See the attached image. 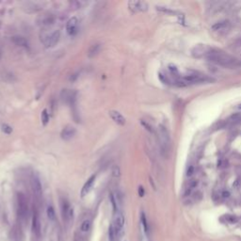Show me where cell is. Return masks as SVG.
Wrapping results in <instances>:
<instances>
[{"label":"cell","instance_id":"1","mask_svg":"<svg viewBox=\"0 0 241 241\" xmlns=\"http://www.w3.org/2000/svg\"><path fill=\"white\" fill-rule=\"evenodd\" d=\"M206 58L216 65L227 67V68H234L238 66L239 64L238 60L235 57L223 51H220V50H216L213 48L210 50V52L206 56Z\"/></svg>","mask_w":241,"mask_h":241},{"label":"cell","instance_id":"13","mask_svg":"<svg viewBox=\"0 0 241 241\" xmlns=\"http://www.w3.org/2000/svg\"><path fill=\"white\" fill-rule=\"evenodd\" d=\"M230 28V23L229 21H221L219 23H216L214 26L212 27V30L217 31V32H226L227 30H229Z\"/></svg>","mask_w":241,"mask_h":241},{"label":"cell","instance_id":"20","mask_svg":"<svg viewBox=\"0 0 241 241\" xmlns=\"http://www.w3.org/2000/svg\"><path fill=\"white\" fill-rule=\"evenodd\" d=\"M41 117H42V122H43V124L44 126L47 125V123L49 122V115H48L46 109H43V110Z\"/></svg>","mask_w":241,"mask_h":241},{"label":"cell","instance_id":"5","mask_svg":"<svg viewBox=\"0 0 241 241\" xmlns=\"http://www.w3.org/2000/svg\"><path fill=\"white\" fill-rule=\"evenodd\" d=\"M60 210L62 220L65 224H70L73 218V209L66 199L60 200Z\"/></svg>","mask_w":241,"mask_h":241},{"label":"cell","instance_id":"9","mask_svg":"<svg viewBox=\"0 0 241 241\" xmlns=\"http://www.w3.org/2000/svg\"><path fill=\"white\" fill-rule=\"evenodd\" d=\"M78 28V19L77 17H72L68 20L66 24V30L69 35H74L77 32Z\"/></svg>","mask_w":241,"mask_h":241},{"label":"cell","instance_id":"19","mask_svg":"<svg viewBox=\"0 0 241 241\" xmlns=\"http://www.w3.org/2000/svg\"><path fill=\"white\" fill-rule=\"evenodd\" d=\"M46 214H47V218L49 219L50 221H55L56 220V212L55 209L52 205H48L46 209Z\"/></svg>","mask_w":241,"mask_h":241},{"label":"cell","instance_id":"12","mask_svg":"<svg viewBox=\"0 0 241 241\" xmlns=\"http://www.w3.org/2000/svg\"><path fill=\"white\" fill-rule=\"evenodd\" d=\"M95 179H96V175L93 174L87 180V182L84 184V186L81 189V197H85L87 194H88V192H90L92 188V186L94 184Z\"/></svg>","mask_w":241,"mask_h":241},{"label":"cell","instance_id":"14","mask_svg":"<svg viewBox=\"0 0 241 241\" xmlns=\"http://www.w3.org/2000/svg\"><path fill=\"white\" fill-rule=\"evenodd\" d=\"M75 132H77L75 128L69 125V126H66V127L61 131L60 137L62 139H64V141H69V139L73 137V136L75 135Z\"/></svg>","mask_w":241,"mask_h":241},{"label":"cell","instance_id":"2","mask_svg":"<svg viewBox=\"0 0 241 241\" xmlns=\"http://www.w3.org/2000/svg\"><path fill=\"white\" fill-rule=\"evenodd\" d=\"M92 219L88 218L84 219L80 223V226L77 234H75L74 241H88V238L90 236V233L92 230Z\"/></svg>","mask_w":241,"mask_h":241},{"label":"cell","instance_id":"23","mask_svg":"<svg viewBox=\"0 0 241 241\" xmlns=\"http://www.w3.org/2000/svg\"><path fill=\"white\" fill-rule=\"evenodd\" d=\"M141 124L144 126V127H145L148 131H150V132H152V133H154V129H153V127H152V126H151L149 123L145 122L144 121H141Z\"/></svg>","mask_w":241,"mask_h":241},{"label":"cell","instance_id":"22","mask_svg":"<svg viewBox=\"0 0 241 241\" xmlns=\"http://www.w3.org/2000/svg\"><path fill=\"white\" fill-rule=\"evenodd\" d=\"M112 173H113V176L115 177H119L120 176V168L118 166H114L113 167V170H112Z\"/></svg>","mask_w":241,"mask_h":241},{"label":"cell","instance_id":"21","mask_svg":"<svg viewBox=\"0 0 241 241\" xmlns=\"http://www.w3.org/2000/svg\"><path fill=\"white\" fill-rule=\"evenodd\" d=\"M2 131L6 134H10L12 132V128L8 124H3L2 125Z\"/></svg>","mask_w":241,"mask_h":241},{"label":"cell","instance_id":"3","mask_svg":"<svg viewBox=\"0 0 241 241\" xmlns=\"http://www.w3.org/2000/svg\"><path fill=\"white\" fill-rule=\"evenodd\" d=\"M157 134H158V139L162 152L163 153H168L171 148V137L166 126L160 124L158 126Z\"/></svg>","mask_w":241,"mask_h":241},{"label":"cell","instance_id":"10","mask_svg":"<svg viewBox=\"0 0 241 241\" xmlns=\"http://www.w3.org/2000/svg\"><path fill=\"white\" fill-rule=\"evenodd\" d=\"M128 7L134 12L145 11V10L148 9V5L145 2H142V1H130L128 3Z\"/></svg>","mask_w":241,"mask_h":241},{"label":"cell","instance_id":"6","mask_svg":"<svg viewBox=\"0 0 241 241\" xmlns=\"http://www.w3.org/2000/svg\"><path fill=\"white\" fill-rule=\"evenodd\" d=\"M208 78L205 75L200 74L198 73H188L183 77V82L185 85L186 84H195V83H201V82H205L207 81Z\"/></svg>","mask_w":241,"mask_h":241},{"label":"cell","instance_id":"25","mask_svg":"<svg viewBox=\"0 0 241 241\" xmlns=\"http://www.w3.org/2000/svg\"><path fill=\"white\" fill-rule=\"evenodd\" d=\"M239 108H241V105H240V106H239Z\"/></svg>","mask_w":241,"mask_h":241},{"label":"cell","instance_id":"16","mask_svg":"<svg viewBox=\"0 0 241 241\" xmlns=\"http://www.w3.org/2000/svg\"><path fill=\"white\" fill-rule=\"evenodd\" d=\"M61 96H62L63 100L70 103V104H72L75 100V92L69 91V90H63V92H61Z\"/></svg>","mask_w":241,"mask_h":241},{"label":"cell","instance_id":"24","mask_svg":"<svg viewBox=\"0 0 241 241\" xmlns=\"http://www.w3.org/2000/svg\"><path fill=\"white\" fill-rule=\"evenodd\" d=\"M138 195L141 196V197H143V195H144V189H143L142 186H139V187H138Z\"/></svg>","mask_w":241,"mask_h":241},{"label":"cell","instance_id":"8","mask_svg":"<svg viewBox=\"0 0 241 241\" xmlns=\"http://www.w3.org/2000/svg\"><path fill=\"white\" fill-rule=\"evenodd\" d=\"M31 187L33 190V193L35 194L36 198L40 199L43 196V186L41 184L40 179L36 176H33L31 179Z\"/></svg>","mask_w":241,"mask_h":241},{"label":"cell","instance_id":"17","mask_svg":"<svg viewBox=\"0 0 241 241\" xmlns=\"http://www.w3.org/2000/svg\"><path fill=\"white\" fill-rule=\"evenodd\" d=\"M12 42H13L16 45L22 46L24 48H28V41L24 39L22 36H13L12 37Z\"/></svg>","mask_w":241,"mask_h":241},{"label":"cell","instance_id":"15","mask_svg":"<svg viewBox=\"0 0 241 241\" xmlns=\"http://www.w3.org/2000/svg\"><path fill=\"white\" fill-rule=\"evenodd\" d=\"M108 113H109V116L111 117V119L115 122L116 123H118L120 125H124L125 124V118L122 115L119 111H117V110H110Z\"/></svg>","mask_w":241,"mask_h":241},{"label":"cell","instance_id":"11","mask_svg":"<svg viewBox=\"0 0 241 241\" xmlns=\"http://www.w3.org/2000/svg\"><path fill=\"white\" fill-rule=\"evenodd\" d=\"M59 37H60L59 31L58 30L54 31L51 35H49L45 39V41H44L45 46L46 47H53V46H55L58 43V40H59Z\"/></svg>","mask_w":241,"mask_h":241},{"label":"cell","instance_id":"18","mask_svg":"<svg viewBox=\"0 0 241 241\" xmlns=\"http://www.w3.org/2000/svg\"><path fill=\"white\" fill-rule=\"evenodd\" d=\"M100 49H101V45L99 43H95V44H92L90 49H88V58H93L95 57L99 51H100Z\"/></svg>","mask_w":241,"mask_h":241},{"label":"cell","instance_id":"4","mask_svg":"<svg viewBox=\"0 0 241 241\" xmlns=\"http://www.w3.org/2000/svg\"><path fill=\"white\" fill-rule=\"evenodd\" d=\"M17 205H18V216L21 220L28 221V205L27 199L23 193H18L17 195Z\"/></svg>","mask_w":241,"mask_h":241},{"label":"cell","instance_id":"7","mask_svg":"<svg viewBox=\"0 0 241 241\" xmlns=\"http://www.w3.org/2000/svg\"><path fill=\"white\" fill-rule=\"evenodd\" d=\"M212 48H210L209 46L207 45H205V44H199L197 46H195L192 51H191V54L194 58H204L208 55V53L210 52V50Z\"/></svg>","mask_w":241,"mask_h":241}]
</instances>
